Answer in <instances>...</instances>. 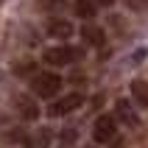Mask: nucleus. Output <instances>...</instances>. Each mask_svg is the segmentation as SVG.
I'll list each match as a JSON object with an SVG mask.
<instances>
[{"label": "nucleus", "mask_w": 148, "mask_h": 148, "mask_svg": "<svg viewBox=\"0 0 148 148\" xmlns=\"http://www.w3.org/2000/svg\"><path fill=\"white\" fill-rule=\"evenodd\" d=\"M73 23H70V20H59V17H53V20H48V34L50 36H53V39H70V36H73Z\"/></svg>", "instance_id": "0eeeda50"}, {"label": "nucleus", "mask_w": 148, "mask_h": 148, "mask_svg": "<svg viewBox=\"0 0 148 148\" xmlns=\"http://www.w3.org/2000/svg\"><path fill=\"white\" fill-rule=\"evenodd\" d=\"M81 106H84V95L81 92H67V95L56 98L48 106V115L50 117H64V115H70V112H75V109H81Z\"/></svg>", "instance_id": "7ed1b4c3"}, {"label": "nucleus", "mask_w": 148, "mask_h": 148, "mask_svg": "<svg viewBox=\"0 0 148 148\" xmlns=\"http://www.w3.org/2000/svg\"><path fill=\"white\" fill-rule=\"evenodd\" d=\"M132 95H134V101H137L143 109H148V81H143V78L132 81Z\"/></svg>", "instance_id": "1a4fd4ad"}, {"label": "nucleus", "mask_w": 148, "mask_h": 148, "mask_svg": "<svg viewBox=\"0 0 148 148\" xmlns=\"http://www.w3.org/2000/svg\"><path fill=\"white\" fill-rule=\"evenodd\" d=\"M129 6H132V8H145L148 0H129Z\"/></svg>", "instance_id": "9b49d317"}, {"label": "nucleus", "mask_w": 148, "mask_h": 148, "mask_svg": "<svg viewBox=\"0 0 148 148\" xmlns=\"http://www.w3.org/2000/svg\"><path fill=\"white\" fill-rule=\"evenodd\" d=\"M92 140L98 143V145H109V143L117 140V120L109 115H101L92 126Z\"/></svg>", "instance_id": "20e7f679"}, {"label": "nucleus", "mask_w": 148, "mask_h": 148, "mask_svg": "<svg viewBox=\"0 0 148 148\" xmlns=\"http://www.w3.org/2000/svg\"><path fill=\"white\" fill-rule=\"evenodd\" d=\"M31 90L39 98H56L59 90H62V75L53 73V70H39V73L31 75Z\"/></svg>", "instance_id": "f257e3e1"}, {"label": "nucleus", "mask_w": 148, "mask_h": 148, "mask_svg": "<svg viewBox=\"0 0 148 148\" xmlns=\"http://www.w3.org/2000/svg\"><path fill=\"white\" fill-rule=\"evenodd\" d=\"M14 106H17V115L23 117V120H36L39 117V103L31 95H17Z\"/></svg>", "instance_id": "423d86ee"}, {"label": "nucleus", "mask_w": 148, "mask_h": 148, "mask_svg": "<svg viewBox=\"0 0 148 148\" xmlns=\"http://www.w3.org/2000/svg\"><path fill=\"white\" fill-rule=\"evenodd\" d=\"M0 3H3V0H0Z\"/></svg>", "instance_id": "ddd939ff"}, {"label": "nucleus", "mask_w": 148, "mask_h": 148, "mask_svg": "<svg viewBox=\"0 0 148 148\" xmlns=\"http://www.w3.org/2000/svg\"><path fill=\"white\" fill-rule=\"evenodd\" d=\"M81 56H84V50L81 48H70V45H56V48H48L42 53L45 64H50V67H67V64H73V62H78Z\"/></svg>", "instance_id": "f03ea898"}, {"label": "nucleus", "mask_w": 148, "mask_h": 148, "mask_svg": "<svg viewBox=\"0 0 148 148\" xmlns=\"http://www.w3.org/2000/svg\"><path fill=\"white\" fill-rule=\"evenodd\" d=\"M95 3H98V6H106V8H109V6H115V0H95Z\"/></svg>", "instance_id": "f8f14e48"}, {"label": "nucleus", "mask_w": 148, "mask_h": 148, "mask_svg": "<svg viewBox=\"0 0 148 148\" xmlns=\"http://www.w3.org/2000/svg\"><path fill=\"white\" fill-rule=\"evenodd\" d=\"M75 14L84 17V20H92L95 17V0H75Z\"/></svg>", "instance_id": "9d476101"}, {"label": "nucleus", "mask_w": 148, "mask_h": 148, "mask_svg": "<svg viewBox=\"0 0 148 148\" xmlns=\"http://www.w3.org/2000/svg\"><path fill=\"white\" fill-rule=\"evenodd\" d=\"M115 115H117V120H120L123 126H129V129H140V115L134 112V106L126 98H120L115 103Z\"/></svg>", "instance_id": "39448f33"}, {"label": "nucleus", "mask_w": 148, "mask_h": 148, "mask_svg": "<svg viewBox=\"0 0 148 148\" xmlns=\"http://www.w3.org/2000/svg\"><path fill=\"white\" fill-rule=\"evenodd\" d=\"M81 39L87 42L90 48H103L106 36H103V31H101V28H95V25H84V28H81Z\"/></svg>", "instance_id": "6e6552de"}]
</instances>
